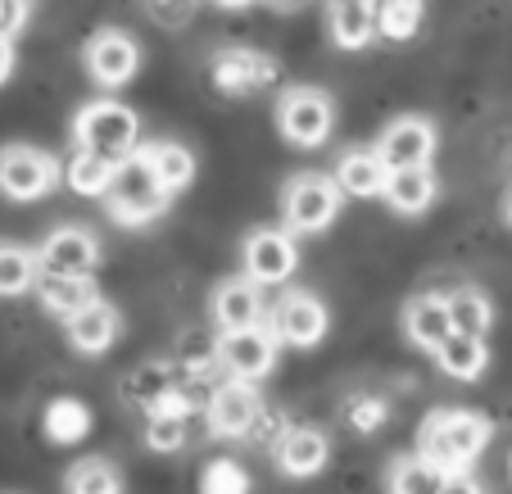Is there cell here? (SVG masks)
<instances>
[{"label": "cell", "instance_id": "cell-1", "mask_svg": "<svg viewBox=\"0 0 512 494\" xmlns=\"http://www.w3.org/2000/svg\"><path fill=\"white\" fill-rule=\"evenodd\" d=\"M490 436H494L490 417L472 413V408H435L422 422V431H417V454L426 463H435L440 472L458 476L485 454Z\"/></svg>", "mask_w": 512, "mask_h": 494}, {"label": "cell", "instance_id": "cell-2", "mask_svg": "<svg viewBox=\"0 0 512 494\" xmlns=\"http://www.w3.org/2000/svg\"><path fill=\"white\" fill-rule=\"evenodd\" d=\"M105 209H109V218L123 227H141L168 209V191L159 186V177L150 173L141 150H132L127 159L114 164V177H109V186H105Z\"/></svg>", "mask_w": 512, "mask_h": 494}, {"label": "cell", "instance_id": "cell-3", "mask_svg": "<svg viewBox=\"0 0 512 494\" xmlns=\"http://www.w3.org/2000/svg\"><path fill=\"white\" fill-rule=\"evenodd\" d=\"M73 146H87L118 164L132 150H141V118L118 100H91L73 123Z\"/></svg>", "mask_w": 512, "mask_h": 494}, {"label": "cell", "instance_id": "cell-4", "mask_svg": "<svg viewBox=\"0 0 512 494\" xmlns=\"http://www.w3.org/2000/svg\"><path fill=\"white\" fill-rule=\"evenodd\" d=\"M336 127V105L327 91L318 87H286L277 100V132L286 136L290 146L300 150H318Z\"/></svg>", "mask_w": 512, "mask_h": 494}, {"label": "cell", "instance_id": "cell-5", "mask_svg": "<svg viewBox=\"0 0 512 494\" xmlns=\"http://www.w3.org/2000/svg\"><path fill=\"white\" fill-rule=\"evenodd\" d=\"M340 214V186L322 173H300L295 182H286L281 191V218L290 232H327Z\"/></svg>", "mask_w": 512, "mask_h": 494}, {"label": "cell", "instance_id": "cell-6", "mask_svg": "<svg viewBox=\"0 0 512 494\" xmlns=\"http://www.w3.org/2000/svg\"><path fill=\"white\" fill-rule=\"evenodd\" d=\"M59 186V159L37 146H5L0 150V195L32 204Z\"/></svg>", "mask_w": 512, "mask_h": 494}, {"label": "cell", "instance_id": "cell-7", "mask_svg": "<svg viewBox=\"0 0 512 494\" xmlns=\"http://www.w3.org/2000/svg\"><path fill=\"white\" fill-rule=\"evenodd\" d=\"M327 304L313 291H286L268 313V327L277 336V345H295V349H313L322 336H327Z\"/></svg>", "mask_w": 512, "mask_h": 494}, {"label": "cell", "instance_id": "cell-8", "mask_svg": "<svg viewBox=\"0 0 512 494\" xmlns=\"http://www.w3.org/2000/svg\"><path fill=\"white\" fill-rule=\"evenodd\" d=\"M218 363H223L227 377H236V381H263L277 368V336H272V327L254 322V327L223 331V340H218Z\"/></svg>", "mask_w": 512, "mask_h": 494}, {"label": "cell", "instance_id": "cell-9", "mask_svg": "<svg viewBox=\"0 0 512 494\" xmlns=\"http://www.w3.org/2000/svg\"><path fill=\"white\" fill-rule=\"evenodd\" d=\"M245 277L259 281V286H281L286 277H295L300 268V245H295V232H281V227H259V232L245 236Z\"/></svg>", "mask_w": 512, "mask_h": 494}, {"label": "cell", "instance_id": "cell-10", "mask_svg": "<svg viewBox=\"0 0 512 494\" xmlns=\"http://www.w3.org/2000/svg\"><path fill=\"white\" fill-rule=\"evenodd\" d=\"M82 64H87V73H91L96 87L118 91V87H127V82L136 78V68H141V46H136V37H127V32L105 28V32H96V37L87 41Z\"/></svg>", "mask_w": 512, "mask_h": 494}, {"label": "cell", "instance_id": "cell-11", "mask_svg": "<svg viewBox=\"0 0 512 494\" xmlns=\"http://www.w3.org/2000/svg\"><path fill=\"white\" fill-rule=\"evenodd\" d=\"M259 413V390L254 381H218L209 390V404H204V417H209V431L223 440H241L250 436V422Z\"/></svg>", "mask_w": 512, "mask_h": 494}, {"label": "cell", "instance_id": "cell-12", "mask_svg": "<svg viewBox=\"0 0 512 494\" xmlns=\"http://www.w3.org/2000/svg\"><path fill=\"white\" fill-rule=\"evenodd\" d=\"M440 136H435V123L422 114H404L381 132L377 155L386 168H413V164H431Z\"/></svg>", "mask_w": 512, "mask_h": 494}, {"label": "cell", "instance_id": "cell-13", "mask_svg": "<svg viewBox=\"0 0 512 494\" xmlns=\"http://www.w3.org/2000/svg\"><path fill=\"white\" fill-rule=\"evenodd\" d=\"M41 272H68V277H91L100 263V241L87 227H55L37 250Z\"/></svg>", "mask_w": 512, "mask_h": 494}, {"label": "cell", "instance_id": "cell-14", "mask_svg": "<svg viewBox=\"0 0 512 494\" xmlns=\"http://www.w3.org/2000/svg\"><path fill=\"white\" fill-rule=\"evenodd\" d=\"M213 82H218L227 96H254V91L277 82V64H272L268 55H259V50L227 46L213 55Z\"/></svg>", "mask_w": 512, "mask_h": 494}, {"label": "cell", "instance_id": "cell-15", "mask_svg": "<svg viewBox=\"0 0 512 494\" xmlns=\"http://www.w3.org/2000/svg\"><path fill=\"white\" fill-rule=\"evenodd\" d=\"M272 454H277L286 476H318L331 458V440L318 427H286L272 445Z\"/></svg>", "mask_w": 512, "mask_h": 494}, {"label": "cell", "instance_id": "cell-16", "mask_svg": "<svg viewBox=\"0 0 512 494\" xmlns=\"http://www.w3.org/2000/svg\"><path fill=\"white\" fill-rule=\"evenodd\" d=\"M64 327H68V345L78 349V354H105V349L118 340V327H123V322H118L114 304H105L96 295V300H87L78 313H68Z\"/></svg>", "mask_w": 512, "mask_h": 494}, {"label": "cell", "instance_id": "cell-17", "mask_svg": "<svg viewBox=\"0 0 512 494\" xmlns=\"http://www.w3.org/2000/svg\"><path fill=\"white\" fill-rule=\"evenodd\" d=\"M263 322V286L250 277H232L213 291V327L218 331H236V327H254Z\"/></svg>", "mask_w": 512, "mask_h": 494}, {"label": "cell", "instance_id": "cell-18", "mask_svg": "<svg viewBox=\"0 0 512 494\" xmlns=\"http://www.w3.org/2000/svg\"><path fill=\"white\" fill-rule=\"evenodd\" d=\"M435 191H440V182H435L431 164H413V168H390L386 173V186H381V195H386V204L395 209V214L404 218H417L426 214L435 204Z\"/></svg>", "mask_w": 512, "mask_h": 494}, {"label": "cell", "instance_id": "cell-19", "mask_svg": "<svg viewBox=\"0 0 512 494\" xmlns=\"http://www.w3.org/2000/svg\"><path fill=\"white\" fill-rule=\"evenodd\" d=\"M386 173H390V168L381 164L377 150L358 146V150H345V155L336 159V173H331V182L340 186V195L372 200V195H381V186H386Z\"/></svg>", "mask_w": 512, "mask_h": 494}, {"label": "cell", "instance_id": "cell-20", "mask_svg": "<svg viewBox=\"0 0 512 494\" xmlns=\"http://www.w3.org/2000/svg\"><path fill=\"white\" fill-rule=\"evenodd\" d=\"M327 28H331V41H336L340 50L372 46V41H377V14H372V0H331Z\"/></svg>", "mask_w": 512, "mask_h": 494}, {"label": "cell", "instance_id": "cell-21", "mask_svg": "<svg viewBox=\"0 0 512 494\" xmlns=\"http://www.w3.org/2000/svg\"><path fill=\"white\" fill-rule=\"evenodd\" d=\"M440 359V372L454 381H476L485 368H490V349H485V336H467V331H449L440 345L431 349Z\"/></svg>", "mask_w": 512, "mask_h": 494}, {"label": "cell", "instance_id": "cell-22", "mask_svg": "<svg viewBox=\"0 0 512 494\" xmlns=\"http://www.w3.org/2000/svg\"><path fill=\"white\" fill-rule=\"evenodd\" d=\"M454 331V322H449V309H445V295H417V300H408L404 309V336L413 340L417 349H435L440 340Z\"/></svg>", "mask_w": 512, "mask_h": 494}, {"label": "cell", "instance_id": "cell-23", "mask_svg": "<svg viewBox=\"0 0 512 494\" xmlns=\"http://www.w3.org/2000/svg\"><path fill=\"white\" fill-rule=\"evenodd\" d=\"M37 295H41V309L46 313L68 318V313H78L87 300H96V281L68 277V272H37Z\"/></svg>", "mask_w": 512, "mask_h": 494}, {"label": "cell", "instance_id": "cell-24", "mask_svg": "<svg viewBox=\"0 0 512 494\" xmlns=\"http://www.w3.org/2000/svg\"><path fill=\"white\" fill-rule=\"evenodd\" d=\"M141 159L150 164V173L159 177V186H164L168 195L186 191V186L195 182V155L182 141H155V146L141 150Z\"/></svg>", "mask_w": 512, "mask_h": 494}, {"label": "cell", "instance_id": "cell-25", "mask_svg": "<svg viewBox=\"0 0 512 494\" xmlns=\"http://www.w3.org/2000/svg\"><path fill=\"white\" fill-rule=\"evenodd\" d=\"M109 177H114V159L96 155L87 146H73V155L59 164V182H68V191L78 195H105Z\"/></svg>", "mask_w": 512, "mask_h": 494}, {"label": "cell", "instance_id": "cell-26", "mask_svg": "<svg viewBox=\"0 0 512 494\" xmlns=\"http://www.w3.org/2000/svg\"><path fill=\"white\" fill-rule=\"evenodd\" d=\"M445 309L454 331H467V336H485L494 327V309H490V295L476 291V286H454L445 295Z\"/></svg>", "mask_w": 512, "mask_h": 494}, {"label": "cell", "instance_id": "cell-27", "mask_svg": "<svg viewBox=\"0 0 512 494\" xmlns=\"http://www.w3.org/2000/svg\"><path fill=\"white\" fill-rule=\"evenodd\" d=\"M41 427H46V436L55 440V445H78V440L91 431V413H87V404H82V399L59 395V399H50V404H46Z\"/></svg>", "mask_w": 512, "mask_h": 494}, {"label": "cell", "instance_id": "cell-28", "mask_svg": "<svg viewBox=\"0 0 512 494\" xmlns=\"http://www.w3.org/2000/svg\"><path fill=\"white\" fill-rule=\"evenodd\" d=\"M386 485L390 490H404V494H435V490H449V472L426 463L422 454H408V458H395Z\"/></svg>", "mask_w": 512, "mask_h": 494}, {"label": "cell", "instance_id": "cell-29", "mask_svg": "<svg viewBox=\"0 0 512 494\" xmlns=\"http://www.w3.org/2000/svg\"><path fill=\"white\" fill-rule=\"evenodd\" d=\"M37 272H41V263L32 250H23V245H14V241L0 245V295H5V300L28 295L32 286H37Z\"/></svg>", "mask_w": 512, "mask_h": 494}, {"label": "cell", "instance_id": "cell-30", "mask_svg": "<svg viewBox=\"0 0 512 494\" xmlns=\"http://www.w3.org/2000/svg\"><path fill=\"white\" fill-rule=\"evenodd\" d=\"M372 14H377V37L408 41L422 28L426 0H372Z\"/></svg>", "mask_w": 512, "mask_h": 494}, {"label": "cell", "instance_id": "cell-31", "mask_svg": "<svg viewBox=\"0 0 512 494\" xmlns=\"http://www.w3.org/2000/svg\"><path fill=\"white\" fill-rule=\"evenodd\" d=\"M168 390H173V368H164V363H145V368H136L132 377L123 381V399H127L132 408L159 404Z\"/></svg>", "mask_w": 512, "mask_h": 494}, {"label": "cell", "instance_id": "cell-32", "mask_svg": "<svg viewBox=\"0 0 512 494\" xmlns=\"http://www.w3.org/2000/svg\"><path fill=\"white\" fill-rule=\"evenodd\" d=\"M118 485H123V476H118V467L109 458H82L64 476V490H78V494H114Z\"/></svg>", "mask_w": 512, "mask_h": 494}, {"label": "cell", "instance_id": "cell-33", "mask_svg": "<svg viewBox=\"0 0 512 494\" xmlns=\"http://www.w3.org/2000/svg\"><path fill=\"white\" fill-rule=\"evenodd\" d=\"M340 413H345V427L349 431H358V436H372V431L386 427L390 404L381 395H349Z\"/></svg>", "mask_w": 512, "mask_h": 494}, {"label": "cell", "instance_id": "cell-34", "mask_svg": "<svg viewBox=\"0 0 512 494\" xmlns=\"http://www.w3.org/2000/svg\"><path fill=\"white\" fill-rule=\"evenodd\" d=\"M200 485H204V490H213V494H218V490H223V494H245L254 481L241 472V467L232 463V458H218V463H209V467H204Z\"/></svg>", "mask_w": 512, "mask_h": 494}, {"label": "cell", "instance_id": "cell-35", "mask_svg": "<svg viewBox=\"0 0 512 494\" xmlns=\"http://www.w3.org/2000/svg\"><path fill=\"white\" fill-rule=\"evenodd\" d=\"M195 5L200 0H145V14L159 23V28H186L195 19Z\"/></svg>", "mask_w": 512, "mask_h": 494}, {"label": "cell", "instance_id": "cell-36", "mask_svg": "<svg viewBox=\"0 0 512 494\" xmlns=\"http://www.w3.org/2000/svg\"><path fill=\"white\" fill-rule=\"evenodd\" d=\"M23 23H28V0H0V32L14 37Z\"/></svg>", "mask_w": 512, "mask_h": 494}, {"label": "cell", "instance_id": "cell-37", "mask_svg": "<svg viewBox=\"0 0 512 494\" xmlns=\"http://www.w3.org/2000/svg\"><path fill=\"white\" fill-rule=\"evenodd\" d=\"M10 73H14V46H10V37L0 32V82L10 78Z\"/></svg>", "mask_w": 512, "mask_h": 494}, {"label": "cell", "instance_id": "cell-38", "mask_svg": "<svg viewBox=\"0 0 512 494\" xmlns=\"http://www.w3.org/2000/svg\"><path fill=\"white\" fill-rule=\"evenodd\" d=\"M218 10H245V5H254V0H213Z\"/></svg>", "mask_w": 512, "mask_h": 494}, {"label": "cell", "instance_id": "cell-39", "mask_svg": "<svg viewBox=\"0 0 512 494\" xmlns=\"http://www.w3.org/2000/svg\"><path fill=\"white\" fill-rule=\"evenodd\" d=\"M503 218H508V227H512V186L503 191Z\"/></svg>", "mask_w": 512, "mask_h": 494}, {"label": "cell", "instance_id": "cell-40", "mask_svg": "<svg viewBox=\"0 0 512 494\" xmlns=\"http://www.w3.org/2000/svg\"><path fill=\"white\" fill-rule=\"evenodd\" d=\"M277 5H300V0H277Z\"/></svg>", "mask_w": 512, "mask_h": 494}]
</instances>
